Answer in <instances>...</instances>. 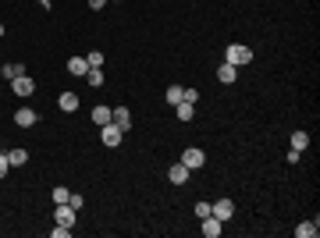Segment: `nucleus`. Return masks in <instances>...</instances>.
<instances>
[{
  "mask_svg": "<svg viewBox=\"0 0 320 238\" xmlns=\"http://www.w3.org/2000/svg\"><path fill=\"white\" fill-rule=\"evenodd\" d=\"M224 61H228V64H235V68H242V64H249V61H253V50H249V47H242V43H231V47H228V54H224Z\"/></svg>",
  "mask_w": 320,
  "mask_h": 238,
  "instance_id": "nucleus-1",
  "label": "nucleus"
},
{
  "mask_svg": "<svg viewBox=\"0 0 320 238\" xmlns=\"http://www.w3.org/2000/svg\"><path fill=\"white\" fill-rule=\"evenodd\" d=\"M182 164H185L189 171H196V167H203V164H207V153L199 149V146H189V149L182 153Z\"/></svg>",
  "mask_w": 320,
  "mask_h": 238,
  "instance_id": "nucleus-2",
  "label": "nucleus"
},
{
  "mask_svg": "<svg viewBox=\"0 0 320 238\" xmlns=\"http://www.w3.org/2000/svg\"><path fill=\"white\" fill-rule=\"evenodd\" d=\"M210 213H214L221 224H228V220L235 217V203H231V199H217V203H210Z\"/></svg>",
  "mask_w": 320,
  "mask_h": 238,
  "instance_id": "nucleus-3",
  "label": "nucleus"
},
{
  "mask_svg": "<svg viewBox=\"0 0 320 238\" xmlns=\"http://www.w3.org/2000/svg\"><path fill=\"white\" fill-rule=\"evenodd\" d=\"M121 135H125V132H121V128H117L114 121L100 128V139H103V146H110V149H114V146H121Z\"/></svg>",
  "mask_w": 320,
  "mask_h": 238,
  "instance_id": "nucleus-4",
  "label": "nucleus"
},
{
  "mask_svg": "<svg viewBox=\"0 0 320 238\" xmlns=\"http://www.w3.org/2000/svg\"><path fill=\"white\" fill-rule=\"evenodd\" d=\"M11 89H15L18 96H32V93H36V82H32L29 75H18V78H11Z\"/></svg>",
  "mask_w": 320,
  "mask_h": 238,
  "instance_id": "nucleus-5",
  "label": "nucleus"
},
{
  "mask_svg": "<svg viewBox=\"0 0 320 238\" xmlns=\"http://www.w3.org/2000/svg\"><path fill=\"white\" fill-rule=\"evenodd\" d=\"M199 227H203V234H207V238H217L224 224H221V220H217V217L210 213V217H199Z\"/></svg>",
  "mask_w": 320,
  "mask_h": 238,
  "instance_id": "nucleus-6",
  "label": "nucleus"
},
{
  "mask_svg": "<svg viewBox=\"0 0 320 238\" xmlns=\"http://www.w3.org/2000/svg\"><path fill=\"white\" fill-rule=\"evenodd\" d=\"M36 121H39V114H36V110H29V107L15 110V125H22V128H32Z\"/></svg>",
  "mask_w": 320,
  "mask_h": 238,
  "instance_id": "nucleus-7",
  "label": "nucleus"
},
{
  "mask_svg": "<svg viewBox=\"0 0 320 238\" xmlns=\"http://www.w3.org/2000/svg\"><path fill=\"white\" fill-rule=\"evenodd\" d=\"M114 125L121 128V132H128L132 128V110L128 107H114Z\"/></svg>",
  "mask_w": 320,
  "mask_h": 238,
  "instance_id": "nucleus-8",
  "label": "nucleus"
},
{
  "mask_svg": "<svg viewBox=\"0 0 320 238\" xmlns=\"http://www.w3.org/2000/svg\"><path fill=\"white\" fill-rule=\"evenodd\" d=\"M168 178H171V185H185V181H189V167H185V164L178 160V164H175V167L168 171Z\"/></svg>",
  "mask_w": 320,
  "mask_h": 238,
  "instance_id": "nucleus-9",
  "label": "nucleus"
},
{
  "mask_svg": "<svg viewBox=\"0 0 320 238\" xmlns=\"http://www.w3.org/2000/svg\"><path fill=\"white\" fill-rule=\"evenodd\" d=\"M75 217H78V210H71L68 203H57V224H75Z\"/></svg>",
  "mask_w": 320,
  "mask_h": 238,
  "instance_id": "nucleus-10",
  "label": "nucleus"
},
{
  "mask_svg": "<svg viewBox=\"0 0 320 238\" xmlns=\"http://www.w3.org/2000/svg\"><path fill=\"white\" fill-rule=\"evenodd\" d=\"M93 121H96L100 128H103V125H110V121H114V110H110V107H103V103H100V107H93Z\"/></svg>",
  "mask_w": 320,
  "mask_h": 238,
  "instance_id": "nucleus-11",
  "label": "nucleus"
},
{
  "mask_svg": "<svg viewBox=\"0 0 320 238\" xmlns=\"http://www.w3.org/2000/svg\"><path fill=\"white\" fill-rule=\"evenodd\" d=\"M235 75H238V68H235V64H228V61L217 68V78H221L224 86H231V82H235Z\"/></svg>",
  "mask_w": 320,
  "mask_h": 238,
  "instance_id": "nucleus-12",
  "label": "nucleus"
},
{
  "mask_svg": "<svg viewBox=\"0 0 320 238\" xmlns=\"http://www.w3.org/2000/svg\"><path fill=\"white\" fill-rule=\"evenodd\" d=\"M175 114H178V121H192V117H196V103H175Z\"/></svg>",
  "mask_w": 320,
  "mask_h": 238,
  "instance_id": "nucleus-13",
  "label": "nucleus"
},
{
  "mask_svg": "<svg viewBox=\"0 0 320 238\" xmlns=\"http://www.w3.org/2000/svg\"><path fill=\"white\" fill-rule=\"evenodd\" d=\"M68 71H71V75H86V71H89V61H86V57H71V61H68Z\"/></svg>",
  "mask_w": 320,
  "mask_h": 238,
  "instance_id": "nucleus-14",
  "label": "nucleus"
},
{
  "mask_svg": "<svg viewBox=\"0 0 320 238\" xmlns=\"http://www.w3.org/2000/svg\"><path fill=\"white\" fill-rule=\"evenodd\" d=\"M57 103H61V110H75V107H78V96H75V93H61Z\"/></svg>",
  "mask_w": 320,
  "mask_h": 238,
  "instance_id": "nucleus-15",
  "label": "nucleus"
},
{
  "mask_svg": "<svg viewBox=\"0 0 320 238\" xmlns=\"http://www.w3.org/2000/svg\"><path fill=\"white\" fill-rule=\"evenodd\" d=\"M295 234H299V238H313V234H316V224H313V220H302V224L295 227Z\"/></svg>",
  "mask_w": 320,
  "mask_h": 238,
  "instance_id": "nucleus-16",
  "label": "nucleus"
},
{
  "mask_svg": "<svg viewBox=\"0 0 320 238\" xmlns=\"http://www.w3.org/2000/svg\"><path fill=\"white\" fill-rule=\"evenodd\" d=\"M8 160H11V167H22V164L29 160V153H25V149H11V153H8Z\"/></svg>",
  "mask_w": 320,
  "mask_h": 238,
  "instance_id": "nucleus-17",
  "label": "nucleus"
},
{
  "mask_svg": "<svg viewBox=\"0 0 320 238\" xmlns=\"http://www.w3.org/2000/svg\"><path fill=\"white\" fill-rule=\"evenodd\" d=\"M309 146V135L306 132H292V149H306Z\"/></svg>",
  "mask_w": 320,
  "mask_h": 238,
  "instance_id": "nucleus-18",
  "label": "nucleus"
},
{
  "mask_svg": "<svg viewBox=\"0 0 320 238\" xmlns=\"http://www.w3.org/2000/svg\"><path fill=\"white\" fill-rule=\"evenodd\" d=\"M18 75H25L22 64H4V78H8V82H11V78H18Z\"/></svg>",
  "mask_w": 320,
  "mask_h": 238,
  "instance_id": "nucleus-19",
  "label": "nucleus"
},
{
  "mask_svg": "<svg viewBox=\"0 0 320 238\" xmlns=\"http://www.w3.org/2000/svg\"><path fill=\"white\" fill-rule=\"evenodd\" d=\"M182 93H185L182 86H168V103H171V107H175V103H182Z\"/></svg>",
  "mask_w": 320,
  "mask_h": 238,
  "instance_id": "nucleus-20",
  "label": "nucleus"
},
{
  "mask_svg": "<svg viewBox=\"0 0 320 238\" xmlns=\"http://www.w3.org/2000/svg\"><path fill=\"white\" fill-rule=\"evenodd\" d=\"M86 82H89V86H103V75H100V68H89V71H86Z\"/></svg>",
  "mask_w": 320,
  "mask_h": 238,
  "instance_id": "nucleus-21",
  "label": "nucleus"
},
{
  "mask_svg": "<svg viewBox=\"0 0 320 238\" xmlns=\"http://www.w3.org/2000/svg\"><path fill=\"white\" fill-rule=\"evenodd\" d=\"M68 195H71V192H68L64 185H57V188H54V206H57V203H68Z\"/></svg>",
  "mask_w": 320,
  "mask_h": 238,
  "instance_id": "nucleus-22",
  "label": "nucleus"
},
{
  "mask_svg": "<svg viewBox=\"0 0 320 238\" xmlns=\"http://www.w3.org/2000/svg\"><path fill=\"white\" fill-rule=\"evenodd\" d=\"M68 206H71V210H82V206H86V199H82L78 192H71V195H68Z\"/></svg>",
  "mask_w": 320,
  "mask_h": 238,
  "instance_id": "nucleus-23",
  "label": "nucleus"
},
{
  "mask_svg": "<svg viewBox=\"0 0 320 238\" xmlns=\"http://www.w3.org/2000/svg\"><path fill=\"white\" fill-rule=\"evenodd\" d=\"M86 61H89V68H103V61H107V57H103L100 50H93V54H89Z\"/></svg>",
  "mask_w": 320,
  "mask_h": 238,
  "instance_id": "nucleus-24",
  "label": "nucleus"
},
{
  "mask_svg": "<svg viewBox=\"0 0 320 238\" xmlns=\"http://www.w3.org/2000/svg\"><path fill=\"white\" fill-rule=\"evenodd\" d=\"M71 234V227L68 224H57V227H50V238H68Z\"/></svg>",
  "mask_w": 320,
  "mask_h": 238,
  "instance_id": "nucleus-25",
  "label": "nucleus"
},
{
  "mask_svg": "<svg viewBox=\"0 0 320 238\" xmlns=\"http://www.w3.org/2000/svg\"><path fill=\"white\" fill-rule=\"evenodd\" d=\"M11 171V160H8V153H0V178H4Z\"/></svg>",
  "mask_w": 320,
  "mask_h": 238,
  "instance_id": "nucleus-26",
  "label": "nucleus"
},
{
  "mask_svg": "<svg viewBox=\"0 0 320 238\" xmlns=\"http://www.w3.org/2000/svg\"><path fill=\"white\" fill-rule=\"evenodd\" d=\"M196 217H210V203H196Z\"/></svg>",
  "mask_w": 320,
  "mask_h": 238,
  "instance_id": "nucleus-27",
  "label": "nucleus"
},
{
  "mask_svg": "<svg viewBox=\"0 0 320 238\" xmlns=\"http://www.w3.org/2000/svg\"><path fill=\"white\" fill-rule=\"evenodd\" d=\"M182 100H185V103H196V100H199V93H196V89H185V93H182Z\"/></svg>",
  "mask_w": 320,
  "mask_h": 238,
  "instance_id": "nucleus-28",
  "label": "nucleus"
},
{
  "mask_svg": "<svg viewBox=\"0 0 320 238\" xmlns=\"http://www.w3.org/2000/svg\"><path fill=\"white\" fill-rule=\"evenodd\" d=\"M103 4H107V0H89V8H93V11H100Z\"/></svg>",
  "mask_w": 320,
  "mask_h": 238,
  "instance_id": "nucleus-29",
  "label": "nucleus"
},
{
  "mask_svg": "<svg viewBox=\"0 0 320 238\" xmlns=\"http://www.w3.org/2000/svg\"><path fill=\"white\" fill-rule=\"evenodd\" d=\"M0 36H4V25H0Z\"/></svg>",
  "mask_w": 320,
  "mask_h": 238,
  "instance_id": "nucleus-30",
  "label": "nucleus"
},
{
  "mask_svg": "<svg viewBox=\"0 0 320 238\" xmlns=\"http://www.w3.org/2000/svg\"><path fill=\"white\" fill-rule=\"evenodd\" d=\"M114 4H117V0H114Z\"/></svg>",
  "mask_w": 320,
  "mask_h": 238,
  "instance_id": "nucleus-31",
  "label": "nucleus"
}]
</instances>
